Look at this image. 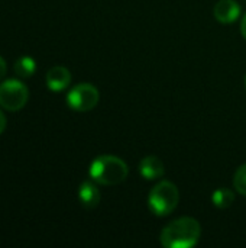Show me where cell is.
<instances>
[{"label":"cell","mask_w":246,"mask_h":248,"mask_svg":"<svg viewBox=\"0 0 246 248\" xmlns=\"http://www.w3.org/2000/svg\"><path fill=\"white\" fill-rule=\"evenodd\" d=\"M202 235L200 222L190 217H183L168 224L161 232V244L167 248L194 247Z\"/></svg>","instance_id":"obj_1"},{"label":"cell","mask_w":246,"mask_h":248,"mask_svg":"<svg viewBox=\"0 0 246 248\" xmlns=\"http://www.w3.org/2000/svg\"><path fill=\"white\" fill-rule=\"evenodd\" d=\"M88 174L91 180L103 186H116L126 180L129 174L128 164L116 155H99L90 164Z\"/></svg>","instance_id":"obj_2"},{"label":"cell","mask_w":246,"mask_h":248,"mask_svg":"<svg viewBox=\"0 0 246 248\" xmlns=\"http://www.w3.org/2000/svg\"><path fill=\"white\" fill-rule=\"evenodd\" d=\"M180 201L178 187L168 182L162 180L157 183L148 196V206L151 212L157 217H167L174 212Z\"/></svg>","instance_id":"obj_3"},{"label":"cell","mask_w":246,"mask_h":248,"mask_svg":"<svg viewBox=\"0 0 246 248\" xmlns=\"http://www.w3.org/2000/svg\"><path fill=\"white\" fill-rule=\"evenodd\" d=\"M29 99L28 87L16 78H9L0 84V108L9 112H17L25 108Z\"/></svg>","instance_id":"obj_4"},{"label":"cell","mask_w":246,"mask_h":248,"mask_svg":"<svg viewBox=\"0 0 246 248\" xmlns=\"http://www.w3.org/2000/svg\"><path fill=\"white\" fill-rule=\"evenodd\" d=\"M99 99L100 94L96 86L90 83H80L68 92L67 105L75 112H88L97 106Z\"/></svg>","instance_id":"obj_5"},{"label":"cell","mask_w":246,"mask_h":248,"mask_svg":"<svg viewBox=\"0 0 246 248\" xmlns=\"http://www.w3.org/2000/svg\"><path fill=\"white\" fill-rule=\"evenodd\" d=\"M46 86L51 92H62L71 83V73L62 65H55L46 73Z\"/></svg>","instance_id":"obj_6"},{"label":"cell","mask_w":246,"mask_h":248,"mask_svg":"<svg viewBox=\"0 0 246 248\" xmlns=\"http://www.w3.org/2000/svg\"><path fill=\"white\" fill-rule=\"evenodd\" d=\"M213 13L217 22L229 25L241 16V6L235 0H219L215 4Z\"/></svg>","instance_id":"obj_7"},{"label":"cell","mask_w":246,"mask_h":248,"mask_svg":"<svg viewBox=\"0 0 246 248\" xmlns=\"http://www.w3.org/2000/svg\"><path fill=\"white\" fill-rule=\"evenodd\" d=\"M96 182H90V180H86L80 185L78 187V199H80V203L86 208V209H94L99 206L100 203V199H101V195H100V190L99 187L94 185Z\"/></svg>","instance_id":"obj_8"},{"label":"cell","mask_w":246,"mask_h":248,"mask_svg":"<svg viewBox=\"0 0 246 248\" xmlns=\"http://www.w3.org/2000/svg\"><path fill=\"white\" fill-rule=\"evenodd\" d=\"M139 173L146 180L161 179L165 173L164 163L157 155H146L139 163Z\"/></svg>","instance_id":"obj_9"},{"label":"cell","mask_w":246,"mask_h":248,"mask_svg":"<svg viewBox=\"0 0 246 248\" xmlns=\"http://www.w3.org/2000/svg\"><path fill=\"white\" fill-rule=\"evenodd\" d=\"M212 201L213 205L219 209H228L233 205L235 202V193L228 189V187H222L215 190V193L212 195Z\"/></svg>","instance_id":"obj_10"},{"label":"cell","mask_w":246,"mask_h":248,"mask_svg":"<svg viewBox=\"0 0 246 248\" xmlns=\"http://www.w3.org/2000/svg\"><path fill=\"white\" fill-rule=\"evenodd\" d=\"M36 71V62L32 57H20L16 62H14V73L22 77V78H28L32 77Z\"/></svg>","instance_id":"obj_11"},{"label":"cell","mask_w":246,"mask_h":248,"mask_svg":"<svg viewBox=\"0 0 246 248\" xmlns=\"http://www.w3.org/2000/svg\"><path fill=\"white\" fill-rule=\"evenodd\" d=\"M233 187L239 195L246 196V163L242 164L241 167H238V170L235 171V174H233Z\"/></svg>","instance_id":"obj_12"},{"label":"cell","mask_w":246,"mask_h":248,"mask_svg":"<svg viewBox=\"0 0 246 248\" xmlns=\"http://www.w3.org/2000/svg\"><path fill=\"white\" fill-rule=\"evenodd\" d=\"M6 125H7V122H6V116H4V113L1 112V109H0V134H3V132H4Z\"/></svg>","instance_id":"obj_13"},{"label":"cell","mask_w":246,"mask_h":248,"mask_svg":"<svg viewBox=\"0 0 246 248\" xmlns=\"http://www.w3.org/2000/svg\"><path fill=\"white\" fill-rule=\"evenodd\" d=\"M6 61L3 60V57H0V80L4 77V74H6Z\"/></svg>","instance_id":"obj_14"},{"label":"cell","mask_w":246,"mask_h":248,"mask_svg":"<svg viewBox=\"0 0 246 248\" xmlns=\"http://www.w3.org/2000/svg\"><path fill=\"white\" fill-rule=\"evenodd\" d=\"M241 32H242L244 38H245V39H246V13H245V15H244L242 20H241Z\"/></svg>","instance_id":"obj_15"},{"label":"cell","mask_w":246,"mask_h":248,"mask_svg":"<svg viewBox=\"0 0 246 248\" xmlns=\"http://www.w3.org/2000/svg\"><path fill=\"white\" fill-rule=\"evenodd\" d=\"M245 84H246V77H245Z\"/></svg>","instance_id":"obj_16"}]
</instances>
